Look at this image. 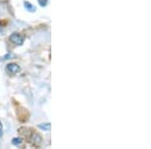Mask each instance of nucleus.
Segmentation results:
<instances>
[{"label":"nucleus","mask_w":151,"mask_h":149,"mask_svg":"<svg viewBox=\"0 0 151 149\" xmlns=\"http://www.w3.org/2000/svg\"><path fill=\"white\" fill-rule=\"evenodd\" d=\"M20 71V67L15 63H10L6 66V72L10 75H15L17 73H19Z\"/></svg>","instance_id":"f257e3e1"},{"label":"nucleus","mask_w":151,"mask_h":149,"mask_svg":"<svg viewBox=\"0 0 151 149\" xmlns=\"http://www.w3.org/2000/svg\"><path fill=\"white\" fill-rule=\"evenodd\" d=\"M10 41L16 46H21L24 42V36H22L19 34H12L10 35Z\"/></svg>","instance_id":"f03ea898"},{"label":"nucleus","mask_w":151,"mask_h":149,"mask_svg":"<svg viewBox=\"0 0 151 149\" xmlns=\"http://www.w3.org/2000/svg\"><path fill=\"white\" fill-rule=\"evenodd\" d=\"M28 139H29L30 142L34 143L35 145H39L41 142H42V138L39 134H37L36 132H32L31 135L30 136H26Z\"/></svg>","instance_id":"7ed1b4c3"},{"label":"nucleus","mask_w":151,"mask_h":149,"mask_svg":"<svg viewBox=\"0 0 151 149\" xmlns=\"http://www.w3.org/2000/svg\"><path fill=\"white\" fill-rule=\"evenodd\" d=\"M24 7L27 9L28 11H30V12H33V11L35 10L34 6L32 5L31 3H29V2H24Z\"/></svg>","instance_id":"20e7f679"},{"label":"nucleus","mask_w":151,"mask_h":149,"mask_svg":"<svg viewBox=\"0 0 151 149\" xmlns=\"http://www.w3.org/2000/svg\"><path fill=\"white\" fill-rule=\"evenodd\" d=\"M38 127L42 130H49L51 129V124H49V123H46V124H44L43 123V124H39Z\"/></svg>","instance_id":"39448f33"},{"label":"nucleus","mask_w":151,"mask_h":149,"mask_svg":"<svg viewBox=\"0 0 151 149\" xmlns=\"http://www.w3.org/2000/svg\"><path fill=\"white\" fill-rule=\"evenodd\" d=\"M21 142H22V139L21 138H13L12 139V144L15 146L19 145V144H21Z\"/></svg>","instance_id":"423d86ee"},{"label":"nucleus","mask_w":151,"mask_h":149,"mask_svg":"<svg viewBox=\"0 0 151 149\" xmlns=\"http://www.w3.org/2000/svg\"><path fill=\"white\" fill-rule=\"evenodd\" d=\"M41 6H46V3H48V0H37Z\"/></svg>","instance_id":"0eeeda50"},{"label":"nucleus","mask_w":151,"mask_h":149,"mask_svg":"<svg viewBox=\"0 0 151 149\" xmlns=\"http://www.w3.org/2000/svg\"><path fill=\"white\" fill-rule=\"evenodd\" d=\"M2 134H3V127H2V124L0 122V137L2 136Z\"/></svg>","instance_id":"6e6552de"}]
</instances>
